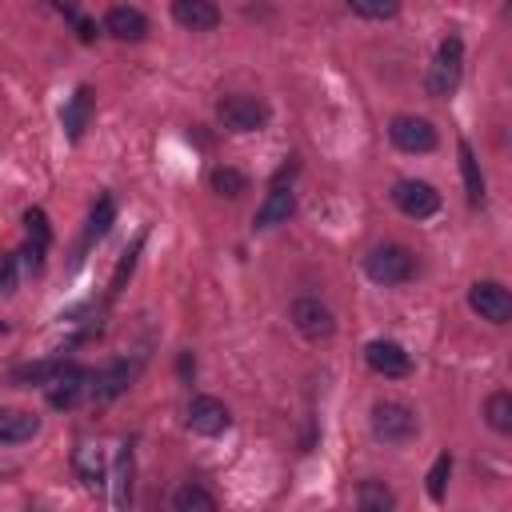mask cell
Listing matches in <instances>:
<instances>
[{
  "label": "cell",
  "mask_w": 512,
  "mask_h": 512,
  "mask_svg": "<svg viewBox=\"0 0 512 512\" xmlns=\"http://www.w3.org/2000/svg\"><path fill=\"white\" fill-rule=\"evenodd\" d=\"M76 472H80V480H84L88 488H100V484H104V456H100V448L80 444V448H76Z\"/></svg>",
  "instance_id": "cell-20"
},
{
  "label": "cell",
  "mask_w": 512,
  "mask_h": 512,
  "mask_svg": "<svg viewBox=\"0 0 512 512\" xmlns=\"http://www.w3.org/2000/svg\"><path fill=\"white\" fill-rule=\"evenodd\" d=\"M216 120L228 128V132H260L268 124V104L260 96H248V92H236V96H224L216 104Z\"/></svg>",
  "instance_id": "cell-3"
},
{
  "label": "cell",
  "mask_w": 512,
  "mask_h": 512,
  "mask_svg": "<svg viewBox=\"0 0 512 512\" xmlns=\"http://www.w3.org/2000/svg\"><path fill=\"white\" fill-rule=\"evenodd\" d=\"M296 212V196H292V188H272L268 196H264V204L256 208V228H276V224H288V216Z\"/></svg>",
  "instance_id": "cell-15"
},
{
  "label": "cell",
  "mask_w": 512,
  "mask_h": 512,
  "mask_svg": "<svg viewBox=\"0 0 512 512\" xmlns=\"http://www.w3.org/2000/svg\"><path fill=\"white\" fill-rule=\"evenodd\" d=\"M364 272H368V280H376L384 288H396V284H408L416 276V256L404 244H376L364 256Z\"/></svg>",
  "instance_id": "cell-2"
},
{
  "label": "cell",
  "mask_w": 512,
  "mask_h": 512,
  "mask_svg": "<svg viewBox=\"0 0 512 512\" xmlns=\"http://www.w3.org/2000/svg\"><path fill=\"white\" fill-rule=\"evenodd\" d=\"M172 508L176 512H216V496L200 484H184L176 496H172Z\"/></svg>",
  "instance_id": "cell-21"
},
{
  "label": "cell",
  "mask_w": 512,
  "mask_h": 512,
  "mask_svg": "<svg viewBox=\"0 0 512 512\" xmlns=\"http://www.w3.org/2000/svg\"><path fill=\"white\" fill-rule=\"evenodd\" d=\"M456 148H460V172H464L468 200H472V204H480V200H484V176H480V164H476V156H472V144H468V140H460Z\"/></svg>",
  "instance_id": "cell-19"
},
{
  "label": "cell",
  "mask_w": 512,
  "mask_h": 512,
  "mask_svg": "<svg viewBox=\"0 0 512 512\" xmlns=\"http://www.w3.org/2000/svg\"><path fill=\"white\" fill-rule=\"evenodd\" d=\"M352 500H356V508H364V512H388V508H396L392 488H384L380 480H364Z\"/></svg>",
  "instance_id": "cell-18"
},
{
  "label": "cell",
  "mask_w": 512,
  "mask_h": 512,
  "mask_svg": "<svg viewBox=\"0 0 512 512\" xmlns=\"http://www.w3.org/2000/svg\"><path fill=\"white\" fill-rule=\"evenodd\" d=\"M468 308L488 324H508L512 320V292L500 280H476L468 288Z\"/></svg>",
  "instance_id": "cell-4"
},
{
  "label": "cell",
  "mask_w": 512,
  "mask_h": 512,
  "mask_svg": "<svg viewBox=\"0 0 512 512\" xmlns=\"http://www.w3.org/2000/svg\"><path fill=\"white\" fill-rule=\"evenodd\" d=\"M112 216H116L112 196H100V204L92 208V220H88V236H92V240H96V236H104V232L112 228Z\"/></svg>",
  "instance_id": "cell-28"
},
{
  "label": "cell",
  "mask_w": 512,
  "mask_h": 512,
  "mask_svg": "<svg viewBox=\"0 0 512 512\" xmlns=\"http://www.w3.org/2000/svg\"><path fill=\"white\" fill-rule=\"evenodd\" d=\"M288 316H292L296 332H300V336H308V340H324V336H332V332H336V316H332V308H328V304H320L316 296H300V300H292Z\"/></svg>",
  "instance_id": "cell-6"
},
{
  "label": "cell",
  "mask_w": 512,
  "mask_h": 512,
  "mask_svg": "<svg viewBox=\"0 0 512 512\" xmlns=\"http://www.w3.org/2000/svg\"><path fill=\"white\" fill-rule=\"evenodd\" d=\"M88 384H92V372H84L80 364L60 360V368H56L52 380H48V404H52V408H76L80 396L88 392Z\"/></svg>",
  "instance_id": "cell-7"
},
{
  "label": "cell",
  "mask_w": 512,
  "mask_h": 512,
  "mask_svg": "<svg viewBox=\"0 0 512 512\" xmlns=\"http://www.w3.org/2000/svg\"><path fill=\"white\" fill-rule=\"evenodd\" d=\"M140 248V244H136ZM136 248L132 252H124V260H120V268H116V276H112V292H120L124 288V276L132 272V264H136Z\"/></svg>",
  "instance_id": "cell-31"
},
{
  "label": "cell",
  "mask_w": 512,
  "mask_h": 512,
  "mask_svg": "<svg viewBox=\"0 0 512 512\" xmlns=\"http://www.w3.org/2000/svg\"><path fill=\"white\" fill-rule=\"evenodd\" d=\"M104 32L116 36V40H144L148 36V16L132 4H116L104 16Z\"/></svg>",
  "instance_id": "cell-13"
},
{
  "label": "cell",
  "mask_w": 512,
  "mask_h": 512,
  "mask_svg": "<svg viewBox=\"0 0 512 512\" xmlns=\"http://www.w3.org/2000/svg\"><path fill=\"white\" fill-rule=\"evenodd\" d=\"M392 204L412 220H428L440 208V192L424 180H396L392 184Z\"/></svg>",
  "instance_id": "cell-8"
},
{
  "label": "cell",
  "mask_w": 512,
  "mask_h": 512,
  "mask_svg": "<svg viewBox=\"0 0 512 512\" xmlns=\"http://www.w3.org/2000/svg\"><path fill=\"white\" fill-rule=\"evenodd\" d=\"M24 224H28V236H32V244L48 248L52 232H48V220H44V212H40V208H28V212H24Z\"/></svg>",
  "instance_id": "cell-29"
},
{
  "label": "cell",
  "mask_w": 512,
  "mask_h": 512,
  "mask_svg": "<svg viewBox=\"0 0 512 512\" xmlns=\"http://www.w3.org/2000/svg\"><path fill=\"white\" fill-rule=\"evenodd\" d=\"M56 368H60V360H36V364H20V368H12L8 380L20 384V388H32V384H48Z\"/></svg>",
  "instance_id": "cell-22"
},
{
  "label": "cell",
  "mask_w": 512,
  "mask_h": 512,
  "mask_svg": "<svg viewBox=\"0 0 512 512\" xmlns=\"http://www.w3.org/2000/svg\"><path fill=\"white\" fill-rule=\"evenodd\" d=\"M348 8L364 20H392L400 12V0H348Z\"/></svg>",
  "instance_id": "cell-26"
},
{
  "label": "cell",
  "mask_w": 512,
  "mask_h": 512,
  "mask_svg": "<svg viewBox=\"0 0 512 512\" xmlns=\"http://www.w3.org/2000/svg\"><path fill=\"white\" fill-rule=\"evenodd\" d=\"M448 476H452V456L440 452L436 464L428 468V496H432V500H444V484H448Z\"/></svg>",
  "instance_id": "cell-27"
},
{
  "label": "cell",
  "mask_w": 512,
  "mask_h": 512,
  "mask_svg": "<svg viewBox=\"0 0 512 512\" xmlns=\"http://www.w3.org/2000/svg\"><path fill=\"white\" fill-rule=\"evenodd\" d=\"M364 360H368V368H372L376 376H388V380H400V376L412 372V356H408L396 340H372V344L364 348Z\"/></svg>",
  "instance_id": "cell-11"
},
{
  "label": "cell",
  "mask_w": 512,
  "mask_h": 512,
  "mask_svg": "<svg viewBox=\"0 0 512 512\" xmlns=\"http://www.w3.org/2000/svg\"><path fill=\"white\" fill-rule=\"evenodd\" d=\"M40 432V416L24 412V408H8L0 412V444H24Z\"/></svg>",
  "instance_id": "cell-17"
},
{
  "label": "cell",
  "mask_w": 512,
  "mask_h": 512,
  "mask_svg": "<svg viewBox=\"0 0 512 512\" xmlns=\"http://www.w3.org/2000/svg\"><path fill=\"white\" fill-rule=\"evenodd\" d=\"M16 292V256H0V296Z\"/></svg>",
  "instance_id": "cell-30"
},
{
  "label": "cell",
  "mask_w": 512,
  "mask_h": 512,
  "mask_svg": "<svg viewBox=\"0 0 512 512\" xmlns=\"http://www.w3.org/2000/svg\"><path fill=\"white\" fill-rule=\"evenodd\" d=\"M484 416L496 432H512V392H492L484 404Z\"/></svg>",
  "instance_id": "cell-24"
},
{
  "label": "cell",
  "mask_w": 512,
  "mask_h": 512,
  "mask_svg": "<svg viewBox=\"0 0 512 512\" xmlns=\"http://www.w3.org/2000/svg\"><path fill=\"white\" fill-rule=\"evenodd\" d=\"M188 428L200 432V436H220V432L232 428V412L216 396H192V404H188Z\"/></svg>",
  "instance_id": "cell-10"
},
{
  "label": "cell",
  "mask_w": 512,
  "mask_h": 512,
  "mask_svg": "<svg viewBox=\"0 0 512 512\" xmlns=\"http://www.w3.org/2000/svg\"><path fill=\"white\" fill-rule=\"evenodd\" d=\"M132 500V452L124 448L120 460H116V492H112V504L124 508Z\"/></svg>",
  "instance_id": "cell-25"
},
{
  "label": "cell",
  "mask_w": 512,
  "mask_h": 512,
  "mask_svg": "<svg viewBox=\"0 0 512 512\" xmlns=\"http://www.w3.org/2000/svg\"><path fill=\"white\" fill-rule=\"evenodd\" d=\"M172 20L188 32H212L220 24V8L212 0H172Z\"/></svg>",
  "instance_id": "cell-12"
},
{
  "label": "cell",
  "mask_w": 512,
  "mask_h": 512,
  "mask_svg": "<svg viewBox=\"0 0 512 512\" xmlns=\"http://www.w3.org/2000/svg\"><path fill=\"white\" fill-rule=\"evenodd\" d=\"M212 192H220V196H228V200H236L240 192H248V176L244 172H236V168H228V164H220V168H212Z\"/></svg>",
  "instance_id": "cell-23"
},
{
  "label": "cell",
  "mask_w": 512,
  "mask_h": 512,
  "mask_svg": "<svg viewBox=\"0 0 512 512\" xmlns=\"http://www.w3.org/2000/svg\"><path fill=\"white\" fill-rule=\"evenodd\" d=\"M388 140L400 148V152H432L440 144L436 128L424 120V116H396L388 124Z\"/></svg>",
  "instance_id": "cell-9"
},
{
  "label": "cell",
  "mask_w": 512,
  "mask_h": 512,
  "mask_svg": "<svg viewBox=\"0 0 512 512\" xmlns=\"http://www.w3.org/2000/svg\"><path fill=\"white\" fill-rule=\"evenodd\" d=\"M372 436L380 440V444H392V448H404V444H412L416 440V432H420V420H416V412L408 408V404H400V400H380V404H372Z\"/></svg>",
  "instance_id": "cell-1"
},
{
  "label": "cell",
  "mask_w": 512,
  "mask_h": 512,
  "mask_svg": "<svg viewBox=\"0 0 512 512\" xmlns=\"http://www.w3.org/2000/svg\"><path fill=\"white\" fill-rule=\"evenodd\" d=\"M460 60H464L460 36H444V40H440V52H436V64H432V72H428V92H432V96H448V92L460 84Z\"/></svg>",
  "instance_id": "cell-5"
},
{
  "label": "cell",
  "mask_w": 512,
  "mask_h": 512,
  "mask_svg": "<svg viewBox=\"0 0 512 512\" xmlns=\"http://www.w3.org/2000/svg\"><path fill=\"white\" fill-rule=\"evenodd\" d=\"M92 88L88 84H80L72 96H68V104H64V112H60V124H64V132H68V140H80L84 136V128H88V120H92Z\"/></svg>",
  "instance_id": "cell-14"
},
{
  "label": "cell",
  "mask_w": 512,
  "mask_h": 512,
  "mask_svg": "<svg viewBox=\"0 0 512 512\" xmlns=\"http://www.w3.org/2000/svg\"><path fill=\"white\" fill-rule=\"evenodd\" d=\"M128 384H132V368H128L124 360H116V364H108L104 372H92L88 392H92L96 400H112V396L128 392Z\"/></svg>",
  "instance_id": "cell-16"
}]
</instances>
